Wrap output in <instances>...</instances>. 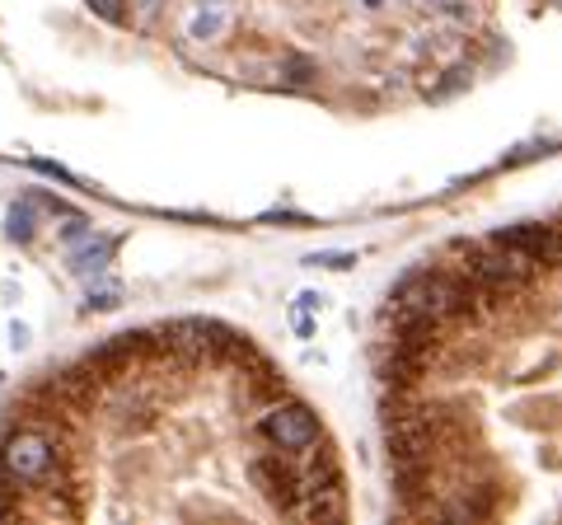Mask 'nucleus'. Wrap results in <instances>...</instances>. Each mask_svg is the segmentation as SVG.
<instances>
[{"mask_svg": "<svg viewBox=\"0 0 562 525\" xmlns=\"http://www.w3.org/2000/svg\"><path fill=\"white\" fill-rule=\"evenodd\" d=\"M29 343H33V328H29V324H14V328H10V347H14V353H24Z\"/></svg>", "mask_w": 562, "mask_h": 525, "instance_id": "nucleus-17", "label": "nucleus"}, {"mask_svg": "<svg viewBox=\"0 0 562 525\" xmlns=\"http://www.w3.org/2000/svg\"><path fill=\"white\" fill-rule=\"evenodd\" d=\"M553 235H558V225H543V221H525V225H506V231H497L492 239H502V244H512V249L520 254H530L539 268L553 258Z\"/></svg>", "mask_w": 562, "mask_h": 525, "instance_id": "nucleus-6", "label": "nucleus"}, {"mask_svg": "<svg viewBox=\"0 0 562 525\" xmlns=\"http://www.w3.org/2000/svg\"><path fill=\"white\" fill-rule=\"evenodd\" d=\"M52 465H57V446L52 436L38 427L14 432L5 446H0V469H5L10 483H47Z\"/></svg>", "mask_w": 562, "mask_h": 525, "instance_id": "nucleus-3", "label": "nucleus"}, {"mask_svg": "<svg viewBox=\"0 0 562 525\" xmlns=\"http://www.w3.org/2000/svg\"><path fill=\"white\" fill-rule=\"evenodd\" d=\"M249 474L262 488V498H268L272 506H281V512H291V502H295V469L281 460V450L277 455H258Z\"/></svg>", "mask_w": 562, "mask_h": 525, "instance_id": "nucleus-5", "label": "nucleus"}, {"mask_svg": "<svg viewBox=\"0 0 562 525\" xmlns=\"http://www.w3.org/2000/svg\"><path fill=\"white\" fill-rule=\"evenodd\" d=\"M305 262H310V268H351L357 258H351V254H310Z\"/></svg>", "mask_w": 562, "mask_h": 525, "instance_id": "nucleus-14", "label": "nucleus"}, {"mask_svg": "<svg viewBox=\"0 0 562 525\" xmlns=\"http://www.w3.org/2000/svg\"><path fill=\"white\" fill-rule=\"evenodd\" d=\"M464 277L469 287H479L492 305L502 301V295H516L535 282V272H539V262L530 254H520L512 249V244H502V239H487V244H469L464 249V262L454 268Z\"/></svg>", "mask_w": 562, "mask_h": 525, "instance_id": "nucleus-2", "label": "nucleus"}, {"mask_svg": "<svg viewBox=\"0 0 562 525\" xmlns=\"http://www.w3.org/2000/svg\"><path fill=\"white\" fill-rule=\"evenodd\" d=\"M122 301V287L117 282H103V287H90V305H99V310H113Z\"/></svg>", "mask_w": 562, "mask_h": 525, "instance_id": "nucleus-12", "label": "nucleus"}, {"mask_svg": "<svg viewBox=\"0 0 562 525\" xmlns=\"http://www.w3.org/2000/svg\"><path fill=\"white\" fill-rule=\"evenodd\" d=\"M113 249H117L113 235H99V239H94V231H90L80 249H70L66 268L76 272V277H103V272H109V262H113Z\"/></svg>", "mask_w": 562, "mask_h": 525, "instance_id": "nucleus-7", "label": "nucleus"}, {"mask_svg": "<svg viewBox=\"0 0 562 525\" xmlns=\"http://www.w3.org/2000/svg\"><path fill=\"white\" fill-rule=\"evenodd\" d=\"M221 33V14H198L192 20V38H216Z\"/></svg>", "mask_w": 562, "mask_h": 525, "instance_id": "nucleus-15", "label": "nucleus"}, {"mask_svg": "<svg viewBox=\"0 0 562 525\" xmlns=\"http://www.w3.org/2000/svg\"><path fill=\"white\" fill-rule=\"evenodd\" d=\"M85 235H90V221H85V216H70V221L61 225V239H66V244H80Z\"/></svg>", "mask_w": 562, "mask_h": 525, "instance_id": "nucleus-16", "label": "nucleus"}, {"mask_svg": "<svg viewBox=\"0 0 562 525\" xmlns=\"http://www.w3.org/2000/svg\"><path fill=\"white\" fill-rule=\"evenodd\" d=\"M85 5H90L99 20H109V24H122L127 20V10H122V0H85Z\"/></svg>", "mask_w": 562, "mask_h": 525, "instance_id": "nucleus-11", "label": "nucleus"}, {"mask_svg": "<svg viewBox=\"0 0 562 525\" xmlns=\"http://www.w3.org/2000/svg\"><path fill=\"white\" fill-rule=\"evenodd\" d=\"M314 310H324V295H314V291L295 295V305H291V328H295L301 338L314 334Z\"/></svg>", "mask_w": 562, "mask_h": 525, "instance_id": "nucleus-9", "label": "nucleus"}, {"mask_svg": "<svg viewBox=\"0 0 562 525\" xmlns=\"http://www.w3.org/2000/svg\"><path fill=\"white\" fill-rule=\"evenodd\" d=\"M33 231H38V216H33V202L10 206V216H5V235L24 244V239H33Z\"/></svg>", "mask_w": 562, "mask_h": 525, "instance_id": "nucleus-10", "label": "nucleus"}, {"mask_svg": "<svg viewBox=\"0 0 562 525\" xmlns=\"http://www.w3.org/2000/svg\"><path fill=\"white\" fill-rule=\"evenodd\" d=\"M258 432L272 450L301 455V450H310L314 442H319V417H314L305 404H277V409H268L258 417Z\"/></svg>", "mask_w": 562, "mask_h": 525, "instance_id": "nucleus-4", "label": "nucleus"}, {"mask_svg": "<svg viewBox=\"0 0 562 525\" xmlns=\"http://www.w3.org/2000/svg\"><path fill=\"white\" fill-rule=\"evenodd\" d=\"M342 512H347V502H342L338 483L314 488V493L295 498V506H291V516H301V521H342Z\"/></svg>", "mask_w": 562, "mask_h": 525, "instance_id": "nucleus-8", "label": "nucleus"}, {"mask_svg": "<svg viewBox=\"0 0 562 525\" xmlns=\"http://www.w3.org/2000/svg\"><path fill=\"white\" fill-rule=\"evenodd\" d=\"M286 80H291V85H310V80H314V62L291 57V62H286Z\"/></svg>", "mask_w": 562, "mask_h": 525, "instance_id": "nucleus-13", "label": "nucleus"}, {"mask_svg": "<svg viewBox=\"0 0 562 525\" xmlns=\"http://www.w3.org/2000/svg\"><path fill=\"white\" fill-rule=\"evenodd\" d=\"M206 5H221V0H206Z\"/></svg>", "mask_w": 562, "mask_h": 525, "instance_id": "nucleus-18", "label": "nucleus"}, {"mask_svg": "<svg viewBox=\"0 0 562 525\" xmlns=\"http://www.w3.org/2000/svg\"><path fill=\"white\" fill-rule=\"evenodd\" d=\"M390 301L403 310L427 314V320H436L441 328L450 320H479L483 310H492V301L479 287H469L460 272H446V268H422L413 277H403Z\"/></svg>", "mask_w": 562, "mask_h": 525, "instance_id": "nucleus-1", "label": "nucleus"}]
</instances>
